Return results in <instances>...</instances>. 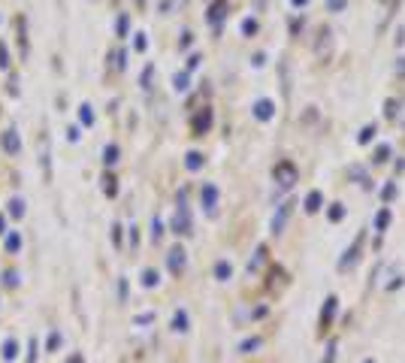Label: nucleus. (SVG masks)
<instances>
[{
    "mask_svg": "<svg viewBox=\"0 0 405 363\" xmlns=\"http://www.w3.org/2000/svg\"><path fill=\"white\" fill-rule=\"evenodd\" d=\"M0 146H4V151L6 155H18V148H22V139H18V130H4L0 134Z\"/></svg>",
    "mask_w": 405,
    "mask_h": 363,
    "instance_id": "f257e3e1",
    "label": "nucleus"
},
{
    "mask_svg": "<svg viewBox=\"0 0 405 363\" xmlns=\"http://www.w3.org/2000/svg\"><path fill=\"white\" fill-rule=\"evenodd\" d=\"M4 246H6V251H9V255H15V251H18V248H22V236H18V234H15V230H13V234H6V239H4Z\"/></svg>",
    "mask_w": 405,
    "mask_h": 363,
    "instance_id": "f03ea898",
    "label": "nucleus"
},
{
    "mask_svg": "<svg viewBox=\"0 0 405 363\" xmlns=\"http://www.w3.org/2000/svg\"><path fill=\"white\" fill-rule=\"evenodd\" d=\"M9 215H13V218H22V215H25V200H22V197H13V200H9Z\"/></svg>",
    "mask_w": 405,
    "mask_h": 363,
    "instance_id": "7ed1b4c3",
    "label": "nucleus"
},
{
    "mask_svg": "<svg viewBox=\"0 0 405 363\" xmlns=\"http://www.w3.org/2000/svg\"><path fill=\"white\" fill-rule=\"evenodd\" d=\"M15 355H18V342L15 339H6L4 342V360H15Z\"/></svg>",
    "mask_w": 405,
    "mask_h": 363,
    "instance_id": "20e7f679",
    "label": "nucleus"
},
{
    "mask_svg": "<svg viewBox=\"0 0 405 363\" xmlns=\"http://www.w3.org/2000/svg\"><path fill=\"white\" fill-rule=\"evenodd\" d=\"M79 118H82V125H85V127H88V125H94V113H91V106H88V103L79 106Z\"/></svg>",
    "mask_w": 405,
    "mask_h": 363,
    "instance_id": "39448f33",
    "label": "nucleus"
},
{
    "mask_svg": "<svg viewBox=\"0 0 405 363\" xmlns=\"http://www.w3.org/2000/svg\"><path fill=\"white\" fill-rule=\"evenodd\" d=\"M103 155H106V164H109V167L118 164V146H106Z\"/></svg>",
    "mask_w": 405,
    "mask_h": 363,
    "instance_id": "423d86ee",
    "label": "nucleus"
},
{
    "mask_svg": "<svg viewBox=\"0 0 405 363\" xmlns=\"http://www.w3.org/2000/svg\"><path fill=\"white\" fill-rule=\"evenodd\" d=\"M58 345H60V336H58V333H52V336L46 339V351L52 355V351H58Z\"/></svg>",
    "mask_w": 405,
    "mask_h": 363,
    "instance_id": "0eeeda50",
    "label": "nucleus"
},
{
    "mask_svg": "<svg viewBox=\"0 0 405 363\" xmlns=\"http://www.w3.org/2000/svg\"><path fill=\"white\" fill-rule=\"evenodd\" d=\"M4 285H6V288H15V285H18V276H15L13 269H6V272H4Z\"/></svg>",
    "mask_w": 405,
    "mask_h": 363,
    "instance_id": "6e6552de",
    "label": "nucleus"
},
{
    "mask_svg": "<svg viewBox=\"0 0 405 363\" xmlns=\"http://www.w3.org/2000/svg\"><path fill=\"white\" fill-rule=\"evenodd\" d=\"M9 67V49L0 43V70H6Z\"/></svg>",
    "mask_w": 405,
    "mask_h": 363,
    "instance_id": "1a4fd4ad",
    "label": "nucleus"
},
{
    "mask_svg": "<svg viewBox=\"0 0 405 363\" xmlns=\"http://www.w3.org/2000/svg\"><path fill=\"white\" fill-rule=\"evenodd\" d=\"M169 264H173V269L181 267V248H173V257H169Z\"/></svg>",
    "mask_w": 405,
    "mask_h": 363,
    "instance_id": "9d476101",
    "label": "nucleus"
},
{
    "mask_svg": "<svg viewBox=\"0 0 405 363\" xmlns=\"http://www.w3.org/2000/svg\"><path fill=\"white\" fill-rule=\"evenodd\" d=\"M103 182H106V185H103V188H106V194L112 197V194H115V179H112V176H106Z\"/></svg>",
    "mask_w": 405,
    "mask_h": 363,
    "instance_id": "9b49d317",
    "label": "nucleus"
},
{
    "mask_svg": "<svg viewBox=\"0 0 405 363\" xmlns=\"http://www.w3.org/2000/svg\"><path fill=\"white\" fill-rule=\"evenodd\" d=\"M209 127V113H202L200 118H197V130H206Z\"/></svg>",
    "mask_w": 405,
    "mask_h": 363,
    "instance_id": "f8f14e48",
    "label": "nucleus"
},
{
    "mask_svg": "<svg viewBox=\"0 0 405 363\" xmlns=\"http://www.w3.org/2000/svg\"><path fill=\"white\" fill-rule=\"evenodd\" d=\"M79 136H82V134H79V127H70V130H67V139H70V143H79Z\"/></svg>",
    "mask_w": 405,
    "mask_h": 363,
    "instance_id": "ddd939ff",
    "label": "nucleus"
},
{
    "mask_svg": "<svg viewBox=\"0 0 405 363\" xmlns=\"http://www.w3.org/2000/svg\"><path fill=\"white\" fill-rule=\"evenodd\" d=\"M188 167H191V170L200 167V155H197V151H194V155H188Z\"/></svg>",
    "mask_w": 405,
    "mask_h": 363,
    "instance_id": "4468645a",
    "label": "nucleus"
},
{
    "mask_svg": "<svg viewBox=\"0 0 405 363\" xmlns=\"http://www.w3.org/2000/svg\"><path fill=\"white\" fill-rule=\"evenodd\" d=\"M118 34H121V37L127 34V15H121V18H118Z\"/></svg>",
    "mask_w": 405,
    "mask_h": 363,
    "instance_id": "2eb2a0df",
    "label": "nucleus"
},
{
    "mask_svg": "<svg viewBox=\"0 0 405 363\" xmlns=\"http://www.w3.org/2000/svg\"><path fill=\"white\" fill-rule=\"evenodd\" d=\"M146 46H148V39H146V34H139V37H136V49H139V52H143V49H146Z\"/></svg>",
    "mask_w": 405,
    "mask_h": 363,
    "instance_id": "dca6fc26",
    "label": "nucleus"
},
{
    "mask_svg": "<svg viewBox=\"0 0 405 363\" xmlns=\"http://www.w3.org/2000/svg\"><path fill=\"white\" fill-rule=\"evenodd\" d=\"M6 234H9V230H6V215L0 212V236H6Z\"/></svg>",
    "mask_w": 405,
    "mask_h": 363,
    "instance_id": "f3484780",
    "label": "nucleus"
},
{
    "mask_svg": "<svg viewBox=\"0 0 405 363\" xmlns=\"http://www.w3.org/2000/svg\"><path fill=\"white\" fill-rule=\"evenodd\" d=\"M143 281H146V285H155V281H158V276H155V272H146V276H143Z\"/></svg>",
    "mask_w": 405,
    "mask_h": 363,
    "instance_id": "a211bd4d",
    "label": "nucleus"
},
{
    "mask_svg": "<svg viewBox=\"0 0 405 363\" xmlns=\"http://www.w3.org/2000/svg\"><path fill=\"white\" fill-rule=\"evenodd\" d=\"M67 363H82V357H79V355H76V357H70Z\"/></svg>",
    "mask_w": 405,
    "mask_h": 363,
    "instance_id": "6ab92c4d",
    "label": "nucleus"
}]
</instances>
